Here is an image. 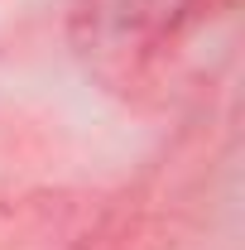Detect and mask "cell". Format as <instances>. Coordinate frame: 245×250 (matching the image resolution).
<instances>
[{"label": "cell", "mask_w": 245, "mask_h": 250, "mask_svg": "<svg viewBox=\"0 0 245 250\" xmlns=\"http://www.w3.org/2000/svg\"><path fill=\"white\" fill-rule=\"evenodd\" d=\"M77 48L96 77L121 96H140L159 82L168 20L159 0H77Z\"/></svg>", "instance_id": "cell-1"}, {"label": "cell", "mask_w": 245, "mask_h": 250, "mask_svg": "<svg viewBox=\"0 0 245 250\" xmlns=\"http://www.w3.org/2000/svg\"><path fill=\"white\" fill-rule=\"evenodd\" d=\"M197 5H207V10H221V5H231V0H197Z\"/></svg>", "instance_id": "cell-2"}]
</instances>
